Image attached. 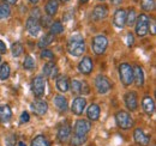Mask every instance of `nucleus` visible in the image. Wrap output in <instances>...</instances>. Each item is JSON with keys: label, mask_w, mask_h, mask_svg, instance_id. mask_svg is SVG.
<instances>
[{"label": "nucleus", "mask_w": 156, "mask_h": 146, "mask_svg": "<svg viewBox=\"0 0 156 146\" xmlns=\"http://www.w3.org/2000/svg\"><path fill=\"white\" fill-rule=\"evenodd\" d=\"M54 37H55L54 35H52V34H49V33H48V34H46V35H44V36L42 37V38L39 41V44H37V46H39L40 48H42V49H46V47H47V46H49V44H52V43H53Z\"/></svg>", "instance_id": "bb28decb"}, {"label": "nucleus", "mask_w": 156, "mask_h": 146, "mask_svg": "<svg viewBox=\"0 0 156 146\" xmlns=\"http://www.w3.org/2000/svg\"><path fill=\"white\" fill-rule=\"evenodd\" d=\"M31 17L33 18H36V19H40V10L39 9H34L33 11H31Z\"/></svg>", "instance_id": "c03bdc74"}, {"label": "nucleus", "mask_w": 156, "mask_h": 146, "mask_svg": "<svg viewBox=\"0 0 156 146\" xmlns=\"http://www.w3.org/2000/svg\"><path fill=\"white\" fill-rule=\"evenodd\" d=\"M85 107H87V99L82 96H78L73 99L71 104V111L75 115H82L83 111L85 110Z\"/></svg>", "instance_id": "ddd939ff"}, {"label": "nucleus", "mask_w": 156, "mask_h": 146, "mask_svg": "<svg viewBox=\"0 0 156 146\" xmlns=\"http://www.w3.org/2000/svg\"><path fill=\"white\" fill-rule=\"evenodd\" d=\"M125 19H126V11L124 9H118L113 17V24L119 29H122L125 26Z\"/></svg>", "instance_id": "a211bd4d"}, {"label": "nucleus", "mask_w": 156, "mask_h": 146, "mask_svg": "<svg viewBox=\"0 0 156 146\" xmlns=\"http://www.w3.org/2000/svg\"><path fill=\"white\" fill-rule=\"evenodd\" d=\"M69 90H71V92L75 95L80 93V82H78L76 79H72L70 85H69Z\"/></svg>", "instance_id": "c9c22d12"}, {"label": "nucleus", "mask_w": 156, "mask_h": 146, "mask_svg": "<svg viewBox=\"0 0 156 146\" xmlns=\"http://www.w3.org/2000/svg\"><path fill=\"white\" fill-rule=\"evenodd\" d=\"M10 74H11V68L7 62H4L2 65H0V80L9 79Z\"/></svg>", "instance_id": "c85d7f7f"}, {"label": "nucleus", "mask_w": 156, "mask_h": 146, "mask_svg": "<svg viewBox=\"0 0 156 146\" xmlns=\"http://www.w3.org/2000/svg\"><path fill=\"white\" fill-rule=\"evenodd\" d=\"M133 140L137 145L148 146L150 143V137L148 134H145V132L142 128H136L133 132Z\"/></svg>", "instance_id": "9d476101"}, {"label": "nucleus", "mask_w": 156, "mask_h": 146, "mask_svg": "<svg viewBox=\"0 0 156 146\" xmlns=\"http://www.w3.org/2000/svg\"><path fill=\"white\" fill-rule=\"evenodd\" d=\"M119 78H120V82L125 86H130L133 83V67L127 62L120 64L119 65Z\"/></svg>", "instance_id": "f03ea898"}, {"label": "nucleus", "mask_w": 156, "mask_h": 146, "mask_svg": "<svg viewBox=\"0 0 156 146\" xmlns=\"http://www.w3.org/2000/svg\"><path fill=\"white\" fill-rule=\"evenodd\" d=\"M53 101H54V104L58 108L59 111H61V113H66L67 111V109H69V102H67V98L64 95H60V93L55 95Z\"/></svg>", "instance_id": "6ab92c4d"}, {"label": "nucleus", "mask_w": 156, "mask_h": 146, "mask_svg": "<svg viewBox=\"0 0 156 146\" xmlns=\"http://www.w3.org/2000/svg\"><path fill=\"white\" fill-rule=\"evenodd\" d=\"M94 70V64H93V60L90 56H84L80 62L78 64V71L82 73V74H90Z\"/></svg>", "instance_id": "9b49d317"}, {"label": "nucleus", "mask_w": 156, "mask_h": 146, "mask_svg": "<svg viewBox=\"0 0 156 146\" xmlns=\"http://www.w3.org/2000/svg\"><path fill=\"white\" fill-rule=\"evenodd\" d=\"M115 122H117L118 127L121 129H130L133 126V119L130 115V113L125 111V110H120L115 114Z\"/></svg>", "instance_id": "20e7f679"}, {"label": "nucleus", "mask_w": 156, "mask_h": 146, "mask_svg": "<svg viewBox=\"0 0 156 146\" xmlns=\"http://www.w3.org/2000/svg\"><path fill=\"white\" fill-rule=\"evenodd\" d=\"M0 62H1V55H0Z\"/></svg>", "instance_id": "864d4df0"}, {"label": "nucleus", "mask_w": 156, "mask_h": 146, "mask_svg": "<svg viewBox=\"0 0 156 146\" xmlns=\"http://www.w3.org/2000/svg\"><path fill=\"white\" fill-rule=\"evenodd\" d=\"M136 19H137V13H136V10L133 7H130L126 12V19H125V25L127 26H132L135 25L136 23Z\"/></svg>", "instance_id": "393cba45"}, {"label": "nucleus", "mask_w": 156, "mask_h": 146, "mask_svg": "<svg viewBox=\"0 0 156 146\" xmlns=\"http://www.w3.org/2000/svg\"><path fill=\"white\" fill-rule=\"evenodd\" d=\"M91 129V123L87 120H77L73 126V134L79 137H87Z\"/></svg>", "instance_id": "6e6552de"}, {"label": "nucleus", "mask_w": 156, "mask_h": 146, "mask_svg": "<svg viewBox=\"0 0 156 146\" xmlns=\"http://www.w3.org/2000/svg\"><path fill=\"white\" fill-rule=\"evenodd\" d=\"M100 114H101V109L95 103H91L89 108L87 109V116L90 121H98L100 119Z\"/></svg>", "instance_id": "412c9836"}, {"label": "nucleus", "mask_w": 156, "mask_h": 146, "mask_svg": "<svg viewBox=\"0 0 156 146\" xmlns=\"http://www.w3.org/2000/svg\"><path fill=\"white\" fill-rule=\"evenodd\" d=\"M88 137H79V135H72L70 137V145L71 146H82L84 143H87Z\"/></svg>", "instance_id": "c756f323"}, {"label": "nucleus", "mask_w": 156, "mask_h": 146, "mask_svg": "<svg viewBox=\"0 0 156 146\" xmlns=\"http://www.w3.org/2000/svg\"><path fill=\"white\" fill-rule=\"evenodd\" d=\"M31 91L35 97L41 98L46 91V79L42 75H37L31 80Z\"/></svg>", "instance_id": "423d86ee"}, {"label": "nucleus", "mask_w": 156, "mask_h": 146, "mask_svg": "<svg viewBox=\"0 0 156 146\" xmlns=\"http://www.w3.org/2000/svg\"><path fill=\"white\" fill-rule=\"evenodd\" d=\"M107 16H108V7L106 5H96L91 12V18L96 22L106 19Z\"/></svg>", "instance_id": "dca6fc26"}, {"label": "nucleus", "mask_w": 156, "mask_h": 146, "mask_svg": "<svg viewBox=\"0 0 156 146\" xmlns=\"http://www.w3.org/2000/svg\"><path fill=\"white\" fill-rule=\"evenodd\" d=\"M35 67H36V64H35V60L33 59V56L27 55L23 61V68L27 71H33V70H35Z\"/></svg>", "instance_id": "cd10ccee"}, {"label": "nucleus", "mask_w": 156, "mask_h": 146, "mask_svg": "<svg viewBox=\"0 0 156 146\" xmlns=\"http://www.w3.org/2000/svg\"><path fill=\"white\" fill-rule=\"evenodd\" d=\"M108 47V38L105 35H96L91 41V48L93 52L96 55H101L106 52Z\"/></svg>", "instance_id": "39448f33"}, {"label": "nucleus", "mask_w": 156, "mask_h": 146, "mask_svg": "<svg viewBox=\"0 0 156 146\" xmlns=\"http://www.w3.org/2000/svg\"><path fill=\"white\" fill-rule=\"evenodd\" d=\"M133 83L138 88L143 86V84H144V72L140 66L133 67Z\"/></svg>", "instance_id": "4be33fe9"}, {"label": "nucleus", "mask_w": 156, "mask_h": 146, "mask_svg": "<svg viewBox=\"0 0 156 146\" xmlns=\"http://www.w3.org/2000/svg\"><path fill=\"white\" fill-rule=\"evenodd\" d=\"M55 66H57V65H55L53 61H48V62H46V64L43 65V67H42V73H43V75H44V77H49Z\"/></svg>", "instance_id": "f704fd0d"}, {"label": "nucleus", "mask_w": 156, "mask_h": 146, "mask_svg": "<svg viewBox=\"0 0 156 146\" xmlns=\"http://www.w3.org/2000/svg\"><path fill=\"white\" fill-rule=\"evenodd\" d=\"M57 137H58L60 143H67L70 140V137H71V126L66 121L64 123H61L60 127L58 128Z\"/></svg>", "instance_id": "4468645a"}, {"label": "nucleus", "mask_w": 156, "mask_h": 146, "mask_svg": "<svg viewBox=\"0 0 156 146\" xmlns=\"http://www.w3.org/2000/svg\"><path fill=\"white\" fill-rule=\"evenodd\" d=\"M5 143L6 146H16V138L15 135H9L5 138Z\"/></svg>", "instance_id": "ea45409f"}, {"label": "nucleus", "mask_w": 156, "mask_h": 146, "mask_svg": "<svg viewBox=\"0 0 156 146\" xmlns=\"http://www.w3.org/2000/svg\"><path fill=\"white\" fill-rule=\"evenodd\" d=\"M67 52L70 53V55L76 56V57L83 55V53L85 52L84 38L80 35H75V36L71 37L67 42Z\"/></svg>", "instance_id": "f257e3e1"}, {"label": "nucleus", "mask_w": 156, "mask_h": 146, "mask_svg": "<svg viewBox=\"0 0 156 146\" xmlns=\"http://www.w3.org/2000/svg\"><path fill=\"white\" fill-rule=\"evenodd\" d=\"M111 1H112V4H113V5H115V6L120 5V4L122 2V0H111Z\"/></svg>", "instance_id": "de8ad7c7"}, {"label": "nucleus", "mask_w": 156, "mask_h": 146, "mask_svg": "<svg viewBox=\"0 0 156 146\" xmlns=\"http://www.w3.org/2000/svg\"><path fill=\"white\" fill-rule=\"evenodd\" d=\"M25 29H27V31L30 36L36 37L41 31V25H40L39 19L29 17L25 22Z\"/></svg>", "instance_id": "1a4fd4ad"}, {"label": "nucleus", "mask_w": 156, "mask_h": 146, "mask_svg": "<svg viewBox=\"0 0 156 146\" xmlns=\"http://www.w3.org/2000/svg\"><path fill=\"white\" fill-rule=\"evenodd\" d=\"M40 56L42 57V59H54V54H53V52L52 50H49V49H43L42 52H41V54Z\"/></svg>", "instance_id": "58836bf2"}, {"label": "nucleus", "mask_w": 156, "mask_h": 146, "mask_svg": "<svg viewBox=\"0 0 156 146\" xmlns=\"http://www.w3.org/2000/svg\"><path fill=\"white\" fill-rule=\"evenodd\" d=\"M126 40H127V46L129 47H131V46H133V43H135V36H133V34L132 33H129L127 34V36H126Z\"/></svg>", "instance_id": "79ce46f5"}, {"label": "nucleus", "mask_w": 156, "mask_h": 146, "mask_svg": "<svg viewBox=\"0 0 156 146\" xmlns=\"http://www.w3.org/2000/svg\"><path fill=\"white\" fill-rule=\"evenodd\" d=\"M12 119V110L9 106H0V122L7 123Z\"/></svg>", "instance_id": "5701e85b"}, {"label": "nucleus", "mask_w": 156, "mask_h": 146, "mask_svg": "<svg viewBox=\"0 0 156 146\" xmlns=\"http://www.w3.org/2000/svg\"><path fill=\"white\" fill-rule=\"evenodd\" d=\"M95 88L100 95H106L111 91L112 89V84L109 82V79L106 75L98 74V77L95 78Z\"/></svg>", "instance_id": "0eeeda50"}, {"label": "nucleus", "mask_w": 156, "mask_h": 146, "mask_svg": "<svg viewBox=\"0 0 156 146\" xmlns=\"http://www.w3.org/2000/svg\"><path fill=\"white\" fill-rule=\"evenodd\" d=\"M140 6L144 11L150 12L155 9V0H140Z\"/></svg>", "instance_id": "72a5a7b5"}, {"label": "nucleus", "mask_w": 156, "mask_h": 146, "mask_svg": "<svg viewBox=\"0 0 156 146\" xmlns=\"http://www.w3.org/2000/svg\"><path fill=\"white\" fill-rule=\"evenodd\" d=\"M100 1H103V0H100Z\"/></svg>", "instance_id": "5fc2aeb1"}, {"label": "nucleus", "mask_w": 156, "mask_h": 146, "mask_svg": "<svg viewBox=\"0 0 156 146\" xmlns=\"http://www.w3.org/2000/svg\"><path fill=\"white\" fill-rule=\"evenodd\" d=\"M29 120H30V115H29V113L28 111H23L22 113V115H20V123H25V122H29Z\"/></svg>", "instance_id": "a19ab883"}, {"label": "nucleus", "mask_w": 156, "mask_h": 146, "mask_svg": "<svg viewBox=\"0 0 156 146\" xmlns=\"http://www.w3.org/2000/svg\"><path fill=\"white\" fill-rule=\"evenodd\" d=\"M30 107H31V110L34 111V114L37 116H43L48 111V103L46 101H42V99L34 101Z\"/></svg>", "instance_id": "2eb2a0df"}, {"label": "nucleus", "mask_w": 156, "mask_h": 146, "mask_svg": "<svg viewBox=\"0 0 156 146\" xmlns=\"http://www.w3.org/2000/svg\"><path fill=\"white\" fill-rule=\"evenodd\" d=\"M136 35L138 37H144L149 33V25H150V18L145 13H140L136 19Z\"/></svg>", "instance_id": "7ed1b4c3"}, {"label": "nucleus", "mask_w": 156, "mask_h": 146, "mask_svg": "<svg viewBox=\"0 0 156 146\" xmlns=\"http://www.w3.org/2000/svg\"><path fill=\"white\" fill-rule=\"evenodd\" d=\"M60 1H62V2H67V1H70V0H60Z\"/></svg>", "instance_id": "603ef678"}, {"label": "nucleus", "mask_w": 156, "mask_h": 146, "mask_svg": "<svg viewBox=\"0 0 156 146\" xmlns=\"http://www.w3.org/2000/svg\"><path fill=\"white\" fill-rule=\"evenodd\" d=\"M5 4H7V5H15L18 0H2Z\"/></svg>", "instance_id": "49530a36"}, {"label": "nucleus", "mask_w": 156, "mask_h": 146, "mask_svg": "<svg viewBox=\"0 0 156 146\" xmlns=\"http://www.w3.org/2000/svg\"><path fill=\"white\" fill-rule=\"evenodd\" d=\"M30 1V4H33V5H36V4H39L40 0H29Z\"/></svg>", "instance_id": "09e8293b"}, {"label": "nucleus", "mask_w": 156, "mask_h": 146, "mask_svg": "<svg viewBox=\"0 0 156 146\" xmlns=\"http://www.w3.org/2000/svg\"><path fill=\"white\" fill-rule=\"evenodd\" d=\"M52 17H48V16H41L39 19V22H40V25L41 26H44V28H48V26H51V24L53 23L52 22Z\"/></svg>", "instance_id": "e433bc0d"}, {"label": "nucleus", "mask_w": 156, "mask_h": 146, "mask_svg": "<svg viewBox=\"0 0 156 146\" xmlns=\"http://www.w3.org/2000/svg\"><path fill=\"white\" fill-rule=\"evenodd\" d=\"M79 1H80V2H82V4H85V2H88V1H89V0H79Z\"/></svg>", "instance_id": "3c124183"}, {"label": "nucleus", "mask_w": 156, "mask_h": 146, "mask_svg": "<svg viewBox=\"0 0 156 146\" xmlns=\"http://www.w3.org/2000/svg\"><path fill=\"white\" fill-rule=\"evenodd\" d=\"M10 15H11L10 5H7L5 2H1L0 4V19L7 18V17H10Z\"/></svg>", "instance_id": "473e14b6"}, {"label": "nucleus", "mask_w": 156, "mask_h": 146, "mask_svg": "<svg viewBox=\"0 0 156 146\" xmlns=\"http://www.w3.org/2000/svg\"><path fill=\"white\" fill-rule=\"evenodd\" d=\"M64 31V25H62V23L60 22V20H55V22H53L52 24H51V26H49V34H52V35H59V34H61Z\"/></svg>", "instance_id": "a878e982"}, {"label": "nucleus", "mask_w": 156, "mask_h": 146, "mask_svg": "<svg viewBox=\"0 0 156 146\" xmlns=\"http://www.w3.org/2000/svg\"><path fill=\"white\" fill-rule=\"evenodd\" d=\"M124 101H125V106L126 108L131 111H135L138 108V96L135 91H129L124 96Z\"/></svg>", "instance_id": "f8f14e48"}, {"label": "nucleus", "mask_w": 156, "mask_h": 146, "mask_svg": "<svg viewBox=\"0 0 156 146\" xmlns=\"http://www.w3.org/2000/svg\"><path fill=\"white\" fill-rule=\"evenodd\" d=\"M31 146H49V143H48V140L46 139L44 135L40 134L37 137H35V139H33Z\"/></svg>", "instance_id": "2f4dec72"}, {"label": "nucleus", "mask_w": 156, "mask_h": 146, "mask_svg": "<svg viewBox=\"0 0 156 146\" xmlns=\"http://www.w3.org/2000/svg\"><path fill=\"white\" fill-rule=\"evenodd\" d=\"M59 10V1L58 0H48L47 4H46V7H44V11H46V16L48 17H53L57 15Z\"/></svg>", "instance_id": "aec40b11"}, {"label": "nucleus", "mask_w": 156, "mask_h": 146, "mask_svg": "<svg viewBox=\"0 0 156 146\" xmlns=\"http://www.w3.org/2000/svg\"><path fill=\"white\" fill-rule=\"evenodd\" d=\"M142 108L144 110V113L148 114L149 116L154 114V111H155V102H154L151 96L143 97V99H142Z\"/></svg>", "instance_id": "f3484780"}, {"label": "nucleus", "mask_w": 156, "mask_h": 146, "mask_svg": "<svg viewBox=\"0 0 156 146\" xmlns=\"http://www.w3.org/2000/svg\"><path fill=\"white\" fill-rule=\"evenodd\" d=\"M80 93H83V95H89L90 93V86L85 80L80 82Z\"/></svg>", "instance_id": "4c0bfd02"}, {"label": "nucleus", "mask_w": 156, "mask_h": 146, "mask_svg": "<svg viewBox=\"0 0 156 146\" xmlns=\"http://www.w3.org/2000/svg\"><path fill=\"white\" fill-rule=\"evenodd\" d=\"M55 85H57V89H58L59 91L62 92V93H65L66 91H69L70 82H69L67 77H65V75H59V77H57Z\"/></svg>", "instance_id": "b1692460"}, {"label": "nucleus", "mask_w": 156, "mask_h": 146, "mask_svg": "<svg viewBox=\"0 0 156 146\" xmlns=\"http://www.w3.org/2000/svg\"><path fill=\"white\" fill-rule=\"evenodd\" d=\"M23 50H24V48H23V44H22L20 42H15V43H12V46H11V53H12V55H13L15 57L20 56V55L23 54Z\"/></svg>", "instance_id": "7c9ffc66"}, {"label": "nucleus", "mask_w": 156, "mask_h": 146, "mask_svg": "<svg viewBox=\"0 0 156 146\" xmlns=\"http://www.w3.org/2000/svg\"><path fill=\"white\" fill-rule=\"evenodd\" d=\"M7 52V48H6V44L4 43V41L0 40V54H5Z\"/></svg>", "instance_id": "37998d69"}, {"label": "nucleus", "mask_w": 156, "mask_h": 146, "mask_svg": "<svg viewBox=\"0 0 156 146\" xmlns=\"http://www.w3.org/2000/svg\"><path fill=\"white\" fill-rule=\"evenodd\" d=\"M150 24H151V28H150V31H151V34H153V35H155V34H156L155 22H150Z\"/></svg>", "instance_id": "a18cd8bd"}, {"label": "nucleus", "mask_w": 156, "mask_h": 146, "mask_svg": "<svg viewBox=\"0 0 156 146\" xmlns=\"http://www.w3.org/2000/svg\"><path fill=\"white\" fill-rule=\"evenodd\" d=\"M18 146H27V145H25L23 141H20V143H18Z\"/></svg>", "instance_id": "8fccbe9b"}]
</instances>
